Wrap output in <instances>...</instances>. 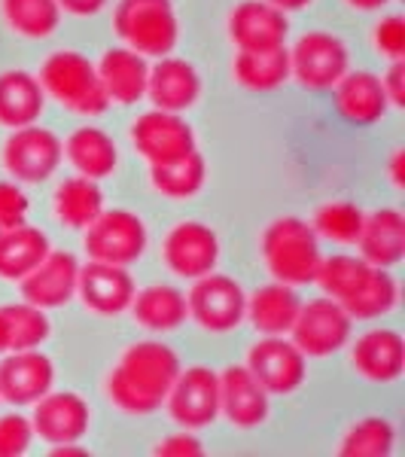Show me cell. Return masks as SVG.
Returning a JSON list of instances; mask_svg holds the SVG:
<instances>
[{
  "label": "cell",
  "mask_w": 405,
  "mask_h": 457,
  "mask_svg": "<svg viewBox=\"0 0 405 457\" xmlns=\"http://www.w3.org/2000/svg\"><path fill=\"white\" fill-rule=\"evenodd\" d=\"M10 351V327H6V317H4V308H0V357Z\"/></svg>",
  "instance_id": "cell-47"
},
{
  "label": "cell",
  "mask_w": 405,
  "mask_h": 457,
  "mask_svg": "<svg viewBox=\"0 0 405 457\" xmlns=\"http://www.w3.org/2000/svg\"><path fill=\"white\" fill-rule=\"evenodd\" d=\"M55 385V363L40 348L6 351L0 360V400L10 405H34Z\"/></svg>",
  "instance_id": "cell-17"
},
{
  "label": "cell",
  "mask_w": 405,
  "mask_h": 457,
  "mask_svg": "<svg viewBox=\"0 0 405 457\" xmlns=\"http://www.w3.org/2000/svg\"><path fill=\"white\" fill-rule=\"evenodd\" d=\"M363 220H366L363 208L338 198V202H326L314 211L311 226H314V232H318V238H326V241H333V245H357Z\"/></svg>",
  "instance_id": "cell-36"
},
{
  "label": "cell",
  "mask_w": 405,
  "mask_h": 457,
  "mask_svg": "<svg viewBox=\"0 0 405 457\" xmlns=\"http://www.w3.org/2000/svg\"><path fill=\"white\" fill-rule=\"evenodd\" d=\"M232 77L235 83L247 92H275L284 83H290V49H260V53H244L232 58Z\"/></svg>",
  "instance_id": "cell-31"
},
{
  "label": "cell",
  "mask_w": 405,
  "mask_h": 457,
  "mask_svg": "<svg viewBox=\"0 0 405 457\" xmlns=\"http://www.w3.org/2000/svg\"><path fill=\"white\" fill-rule=\"evenodd\" d=\"M0 12L10 31L25 40H49L62 25L58 0H0Z\"/></svg>",
  "instance_id": "cell-34"
},
{
  "label": "cell",
  "mask_w": 405,
  "mask_h": 457,
  "mask_svg": "<svg viewBox=\"0 0 405 457\" xmlns=\"http://www.w3.org/2000/svg\"><path fill=\"white\" fill-rule=\"evenodd\" d=\"M299 293L290 284H265L256 293L247 296V312L244 317L250 320V327L262 336H286L299 314Z\"/></svg>",
  "instance_id": "cell-27"
},
{
  "label": "cell",
  "mask_w": 405,
  "mask_h": 457,
  "mask_svg": "<svg viewBox=\"0 0 405 457\" xmlns=\"http://www.w3.org/2000/svg\"><path fill=\"white\" fill-rule=\"evenodd\" d=\"M46 110V92L34 73L10 68L0 73V125L4 129H21L31 125Z\"/></svg>",
  "instance_id": "cell-26"
},
{
  "label": "cell",
  "mask_w": 405,
  "mask_h": 457,
  "mask_svg": "<svg viewBox=\"0 0 405 457\" xmlns=\"http://www.w3.org/2000/svg\"><path fill=\"white\" fill-rule=\"evenodd\" d=\"M381 86H384L390 107H405V64L402 62H390V71L381 77Z\"/></svg>",
  "instance_id": "cell-42"
},
{
  "label": "cell",
  "mask_w": 405,
  "mask_h": 457,
  "mask_svg": "<svg viewBox=\"0 0 405 457\" xmlns=\"http://www.w3.org/2000/svg\"><path fill=\"white\" fill-rule=\"evenodd\" d=\"M372 43L387 62H402L405 58V19L402 16H384L375 25Z\"/></svg>",
  "instance_id": "cell-40"
},
{
  "label": "cell",
  "mask_w": 405,
  "mask_h": 457,
  "mask_svg": "<svg viewBox=\"0 0 405 457\" xmlns=\"http://www.w3.org/2000/svg\"><path fill=\"white\" fill-rule=\"evenodd\" d=\"M113 31L122 46L161 58L174 53L180 40V21L171 0H120L113 6Z\"/></svg>",
  "instance_id": "cell-5"
},
{
  "label": "cell",
  "mask_w": 405,
  "mask_h": 457,
  "mask_svg": "<svg viewBox=\"0 0 405 457\" xmlns=\"http://www.w3.org/2000/svg\"><path fill=\"white\" fill-rule=\"evenodd\" d=\"M244 366L269 390V396L296 394L308 378V357L286 336H262L250 348Z\"/></svg>",
  "instance_id": "cell-12"
},
{
  "label": "cell",
  "mask_w": 405,
  "mask_h": 457,
  "mask_svg": "<svg viewBox=\"0 0 405 457\" xmlns=\"http://www.w3.org/2000/svg\"><path fill=\"white\" fill-rule=\"evenodd\" d=\"M202 442L193 436V430H183V433H174V436L161 439L156 445V454L159 457H195L202 454Z\"/></svg>",
  "instance_id": "cell-41"
},
{
  "label": "cell",
  "mask_w": 405,
  "mask_h": 457,
  "mask_svg": "<svg viewBox=\"0 0 405 457\" xmlns=\"http://www.w3.org/2000/svg\"><path fill=\"white\" fill-rule=\"evenodd\" d=\"M260 253L269 275L290 287L314 284L323 260L318 232L302 217L271 220L260 238Z\"/></svg>",
  "instance_id": "cell-3"
},
{
  "label": "cell",
  "mask_w": 405,
  "mask_h": 457,
  "mask_svg": "<svg viewBox=\"0 0 405 457\" xmlns=\"http://www.w3.org/2000/svg\"><path fill=\"white\" fill-rule=\"evenodd\" d=\"M351 363L360 378L375 385H390L405 370V342L396 329L375 327L363 333L351 348Z\"/></svg>",
  "instance_id": "cell-22"
},
{
  "label": "cell",
  "mask_w": 405,
  "mask_h": 457,
  "mask_svg": "<svg viewBox=\"0 0 405 457\" xmlns=\"http://www.w3.org/2000/svg\"><path fill=\"white\" fill-rule=\"evenodd\" d=\"M64 162V141L53 129L21 125L4 144V168L16 183H46Z\"/></svg>",
  "instance_id": "cell-10"
},
{
  "label": "cell",
  "mask_w": 405,
  "mask_h": 457,
  "mask_svg": "<svg viewBox=\"0 0 405 457\" xmlns=\"http://www.w3.org/2000/svg\"><path fill=\"white\" fill-rule=\"evenodd\" d=\"M168 415L183 430H202L219 418V372L208 366H189L180 370L168 394Z\"/></svg>",
  "instance_id": "cell-13"
},
{
  "label": "cell",
  "mask_w": 405,
  "mask_h": 457,
  "mask_svg": "<svg viewBox=\"0 0 405 457\" xmlns=\"http://www.w3.org/2000/svg\"><path fill=\"white\" fill-rule=\"evenodd\" d=\"M58 6H62V12H70L77 19H88V16H98L107 6V0H58Z\"/></svg>",
  "instance_id": "cell-43"
},
{
  "label": "cell",
  "mask_w": 405,
  "mask_h": 457,
  "mask_svg": "<svg viewBox=\"0 0 405 457\" xmlns=\"http://www.w3.org/2000/svg\"><path fill=\"white\" fill-rule=\"evenodd\" d=\"M161 260L183 281L208 275L219 262V238L208 223L183 220L161 241Z\"/></svg>",
  "instance_id": "cell-14"
},
{
  "label": "cell",
  "mask_w": 405,
  "mask_h": 457,
  "mask_svg": "<svg viewBox=\"0 0 405 457\" xmlns=\"http://www.w3.org/2000/svg\"><path fill=\"white\" fill-rule=\"evenodd\" d=\"M226 31L235 49L244 53H260V49L286 46L290 37V19L284 10L271 6L269 0H241L229 12Z\"/></svg>",
  "instance_id": "cell-16"
},
{
  "label": "cell",
  "mask_w": 405,
  "mask_h": 457,
  "mask_svg": "<svg viewBox=\"0 0 405 457\" xmlns=\"http://www.w3.org/2000/svg\"><path fill=\"white\" fill-rule=\"evenodd\" d=\"M314 284H320L323 296L335 299L353 320L384 317L400 302V284L390 269H378L363 256L351 253L323 256Z\"/></svg>",
  "instance_id": "cell-2"
},
{
  "label": "cell",
  "mask_w": 405,
  "mask_h": 457,
  "mask_svg": "<svg viewBox=\"0 0 405 457\" xmlns=\"http://www.w3.org/2000/svg\"><path fill=\"white\" fill-rule=\"evenodd\" d=\"M396 430L387 418H363L351 427L338 442V454L342 457H387L393 454Z\"/></svg>",
  "instance_id": "cell-35"
},
{
  "label": "cell",
  "mask_w": 405,
  "mask_h": 457,
  "mask_svg": "<svg viewBox=\"0 0 405 457\" xmlns=\"http://www.w3.org/2000/svg\"><path fill=\"white\" fill-rule=\"evenodd\" d=\"M351 333H353V317L335 299L320 296V299L302 302L296 320H293L286 336L293 338V345L305 357L323 360L342 351L351 342Z\"/></svg>",
  "instance_id": "cell-8"
},
{
  "label": "cell",
  "mask_w": 405,
  "mask_h": 457,
  "mask_svg": "<svg viewBox=\"0 0 405 457\" xmlns=\"http://www.w3.org/2000/svg\"><path fill=\"white\" fill-rule=\"evenodd\" d=\"M37 79H40L46 98H53L55 104L77 116H101L110 107L98 68L77 49H58L49 55Z\"/></svg>",
  "instance_id": "cell-4"
},
{
  "label": "cell",
  "mask_w": 405,
  "mask_h": 457,
  "mask_svg": "<svg viewBox=\"0 0 405 457\" xmlns=\"http://www.w3.org/2000/svg\"><path fill=\"white\" fill-rule=\"evenodd\" d=\"M64 159L88 180H104L120 168V146L98 125H83L64 141Z\"/></svg>",
  "instance_id": "cell-28"
},
{
  "label": "cell",
  "mask_w": 405,
  "mask_h": 457,
  "mask_svg": "<svg viewBox=\"0 0 405 457\" xmlns=\"http://www.w3.org/2000/svg\"><path fill=\"white\" fill-rule=\"evenodd\" d=\"M95 68H98L101 86H104L110 104L131 107L146 98V77H150L146 55L135 53L128 46H113L101 55V62Z\"/></svg>",
  "instance_id": "cell-23"
},
{
  "label": "cell",
  "mask_w": 405,
  "mask_h": 457,
  "mask_svg": "<svg viewBox=\"0 0 405 457\" xmlns=\"http://www.w3.org/2000/svg\"><path fill=\"white\" fill-rule=\"evenodd\" d=\"M271 6H277V10L284 12H296V10H305V6H311L314 0H269Z\"/></svg>",
  "instance_id": "cell-46"
},
{
  "label": "cell",
  "mask_w": 405,
  "mask_h": 457,
  "mask_svg": "<svg viewBox=\"0 0 405 457\" xmlns=\"http://www.w3.org/2000/svg\"><path fill=\"white\" fill-rule=\"evenodd\" d=\"M53 250V241L40 226L21 223L0 228V281H21L43 256Z\"/></svg>",
  "instance_id": "cell-30"
},
{
  "label": "cell",
  "mask_w": 405,
  "mask_h": 457,
  "mask_svg": "<svg viewBox=\"0 0 405 457\" xmlns=\"http://www.w3.org/2000/svg\"><path fill=\"white\" fill-rule=\"evenodd\" d=\"M186 312L195 320V327L204 329V333H232V329H238L244 323L247 293L235 278L217 275V269H213L193 281V290L186 296Z\"/></svg>",
  "instance_id": "cell-7"
},
{
  "label": "cell",
  "mask_w": 405,
  "mask_h": 457,
  "mask_svg": "<svg viewBox=\"0 0 405 457\" xmlns=\"http://www.w3.org/2000/svg\"><path fill=\"white\" fill-rule=\"evenodd\" d=\"M31 427L49 445H77L92 427V409L73 390H49L34 403Z\"/></svg>",
  "instance_id": "cell-15"
},
{
  "label": "cell",
  "mask_w": 405,
  "mask_h": 457,
  "mask_svg": "<svg viewBox=\"0 0 405 457\" xmlns=\"http://www.w3.org/2000/svg\"><path fill=\"white\" fill-rule=\"evenodd\" d=\"M83 232H86L83 247L88 260L125 265V269L141 260L146 253V245H150L146 223L135 211H125V208L101 211Z\"/></svg>",
  "instance_id": "cell-6"
},
{
  "label": "cell",
  "mask_w": 405,
  "mask_h": 457,
  "mask_svg": "<svg viewBox=\"0 0 405 457\" xmlns=\"http://www.w3.org/2000/svg\"><path fill=\"white\" fill-rule=\"evenodd\" d=\"M128 312L146 333H174L186 323V293L171 284H153L135 293Z\"/></svg>",
  "instance_id": "cell-29"
},
{
  "label": "cell",
  "mask_w": 405,
  "mask_h": 457,
  "mask_svg": "<svg viewBox=\"0 0 405 457\" xmlns=\"http://www.w3.org/2000/svg\"><path fill=\"white\" fill-rule=\"evenodd\" d=\"M335 110L353 125H375L387 116L390 101L381 86V77L372 71H348L333 86Z\"/></svg>",
  "instance_id": "cell-24"
},
{
  "label": "cell",
  "mask_w": 405,
  "mask_h": 457,
  "mask_svg": "<svg viewBox=\"0 0 405 457\" xmlns=\"http://www.w3.org/2000/svg\"><path fill=\"white\" fill-rule=\"evenodd\" d=\"M390 180H393L396 189L405 187V171H402V150L393 153V159H390Z\"/></svg>",
  "instance_id": "cell-44"
},
{
  "label": "cell",
  "mask_w": 405,
  "mask_h": 457,
  "mask_svg": "<svg viewBox=\"0 0 405 457\" xmlns=\"http://www.w3.org/2000/svg\"><path fill=\"white\" fill-rule=\"evenodd\" d=\"M131 146L137 150L146 165H168V162L183 159L186 153L198 150L193 125L171 110H146L131 122Z\"/></svg>",
  "instance_id": "cell-11"
},
{
  "label": "cell",
  "mask_w": 405,
  "mask_h": 457,
  "mask_svg": "<svg viewBox=\"0 0 405 457\" xmlns=\"http://www.w3.org/2000/svg\"><path fill=\"white\" fill-rule=\"evenodd\" d=\"M77 281H79L77 256L68 253V250H49L40 260V265H34L21 278L19 287L25 302L43 308V312H53V308H64L77 296Z\"/></svg>",
  "instance_id": "cell-18"
},
{
  "label": "cell",
  "mask_w": 405,
  "mask_h": 457,
  "mask_svg": "<svg viewBox=\"0 0 405 457\" xmlns=\"http://www.w3.org/2000/svg\"><path fill=\"white\" fill-rule=\"evenodd\" d=\"M53 211L68 228L83 232V228L104 211V193H101L98 180H88L83 174L68 177V180H62L55 187Z\"/></svg>",
  "instance_id": "cell-32"
},
{
  "label": "cell",
  "mask_w": 405,
  "mask_h": 457,
  "mask_svg": "<svg viewBox=\"0 0 405 457\" xmlns=\"http://www.w3.org/2000/svg\"><path fill=\"white\" fill-rule=\"evenodd\" d=\"M146 98L159 110L183 113V110L195 107L198 98H202V73L186 58L161 55L150 68V77H146Z\"/></svg>",
  "instance_id": "cell-21"
},
{
  "label": "cell",
  "mask_w": 405,
  "mask_h": 457,
  "mask_svg": "<svg viewBox=\"0 0 405 457\" xmlns=\"http://www.w3.org/2000/svg\"><path fill=\"white\" fill-rule=\"evenodd\" d=\"M344 4L357 12H375V10H381V6H387L390 0H344Z\"/></svg>",
  "instance_id": "cell-45"
},
{
  "label": "cell",
  "mask_w": 405,
  "mask_h": 457,
  "mask_svg": "<svg viewBox=\"0 0 405 457\" xmlns=\"http://www.w3.org/2000/svg\"><path fill=\"white\" fill-rule=\"evenodd\" d=\"M180 370V357L171 345L159 338L135 342L107 375V400L125 415H153L165 405Z\"/></svg>",
  "instance_id": "cell-1"
},
{
  "label": "cell",
  "mask_w": 405,
  "mask_h": 457,
  "mask_svg": "<svg viewBox=\"0 0 405 457\" xmlns=\"http://www.w3.org/2000/svg\"><path fill=\"white\" fill-rule=\"evenodd\" d=\"M150 183L159 195L171 198V202H186L202 193L208 183V162L202 153L193 150L168 165H150Z\"/></svg>",
  "instance_id": "cell-33"
},
{
  "label": "cell",
  "mask_w": 405,
  "mask_h": 457,
  "mask_svg": "<svg viewBox=\"0 0 405 457\" xmlns=\"http://www.w3.org/2000/svg\"><path fill=\"white\" fill-rule=\"evenodd\" d=\"M351 71V53L342 37L329 31L302 34L290 49V79L311 92H329Z\"/></svg>",
  "instance_id": "cell-9"
},
{
  "label": "cell",
  "mask_w": 405,
  "mask_h": 457,
  "mask_svg": "<svg viewBox=\"0 0 405 457\" xmlns=\"http://www.w3.org/2000/svg\"><path fill=\"white\" fill-rule=\"evenodd\" d=\"M31 198L16 180H0V228H12L28 223Z\"/></svg>",
  "instance_id": "cell-39"
},
{
  "label": "cell",
  "mask_w": 405,
  "mask_h": 457,
  "mask_svg": "<svg viewBox=\"0 0 405 457\" xmlns=\"http://www.w3.org/2000/svg\"><path fill=\"white\" fill-rule=\"evenodd\" d=\"M360 256L378 269H393L405 256V217L396 208H378L366 213L357 238Z\"/></svg>",
  "instance_id": "cell-25"
},
{
  "label": "cell",
  "mask_w": 405,
  "mask_h": 457,
  "mask_svg": "<svg viewBox=\"0 0 405 457\" xmlns=\"http://www.w3.org/2000/svg\"><path fill=\"white\" fill-rule=\"evenodd\" d=\"M271 396L247 366H229L219 372V415L238 430H253L269 421Z\"/></svg>",
  "instance_id": "cell-20"
},
{
  "label": "cell",
  "mask_w": 405,
  "mask_h": 457,
  "mask_svg": "<svg viewBox=\"0 0 405 457\" xmlns=\"http://www.w3.org/2000/svg\"><path fill=\"white\" fill-rule=\"evenodd\" d=\"M34 427L19 411L0 415V457H21L31 448Z\"/></svg>",
  "instance_id": "cell-38"
},
{
  "label": "cell",
  "mask_w": 405,
  "mask_h": 457,
  "mask_svg": "<svg viewBox=\"0 0 405 457\" xmlns=\"http://www.w3.org/2000/svg\"><path fill=\"white\" fill-rule=\"evenodd\" d=\"M135 293V278L128 275L125 265L98 260H88V265H79L77 296L92 314L113 317L128 312Z\"/></svg>",
  "instance_id": "cell-19"
},
{
  "label": "cell",
  "mask_w": 405,
  "mask_h": 457,
  "mask_svg": "<svg viewBox=\"0 0 405 457\" xmlns=\"http://www.w3.org/2000/svg\"><path fill=\"white\" fill-rule=\"evenodd\" d=\"M10 327V351H28L46 345L53 323L43 308L31 305V302H16V305H0Z\"/></svg>",
  "instance_id": "cell-37"
}]
</instances>
